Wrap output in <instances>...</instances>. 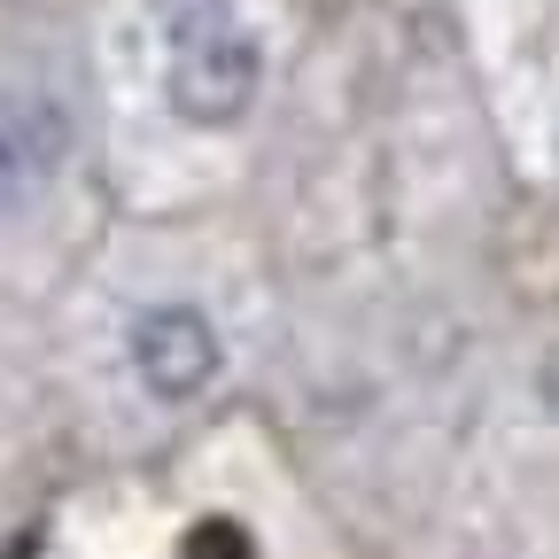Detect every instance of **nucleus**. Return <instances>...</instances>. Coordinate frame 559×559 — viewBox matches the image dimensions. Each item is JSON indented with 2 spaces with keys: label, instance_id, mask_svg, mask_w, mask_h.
Segmentation results:
<instances>
[{
  "label": "nucleus",
  "instance_id": "obj_1",
  "mask_svg": "<svg viewBox=\"0 0 559 559\" xmlns=\"http://www.w3.org/2000/svg\"><path fill=\"white\" fill-rule=\"evenodd\" d=\"M164 109L187 132H234L264 102V39L241 0H156Z\"/></svg>",
  "mask_w": 559,
  "mask_h": 559
},
{
  "label": "nucleus",
  "instance_id": "obj_2",
  "mask_svg": "<svg viewBox=\"0 0 559 559\" xmlns=\"http://www.w3.org/2000/svg\"><path fill=\"white\" fill-rule=\"evenodd\" d=\"M124 366L156 404H202L226 373V334L194 296H156L124 319Z\"/></svg>",
  "mask_w": 559,
  "mask_h": 559
},
{
  "label": "nucleus",
  "instance_id": "obj_3",
  "mask_svg": "<svg viewBox=\"0 0 559 559\" xmlns=\"http://www.w3.org/2000/svg\"><path fill=\"white\" fill-rule=\"evenodd\" d=\"M70 164V109L55 94H0V218L32 210Z\"/></svg>",
  "mask_w": 559,
  "mask_h": 559
}]
</instances>
